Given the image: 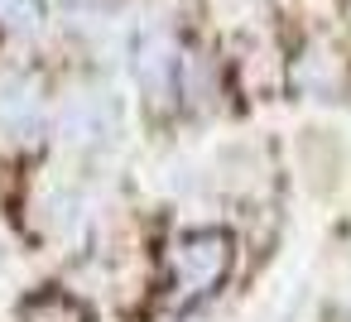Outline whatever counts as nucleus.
Masks as SVG:
<instances>
[{
    "label": "nucleus",
    "instance_id": "f257e3e1",
    "mask_svg": "<svg viewBox=\"0 0 351 322\" xmlns=\"http://www.w3.org/2000/svg\"><path fill=\"white\" fill-rule=\"evenodd\" d=\"M173 298L178 303H193L202 293H212L231 264V240L221 231H193L173 245Z\"/></svg>",
    "mask_w": 351,
    "mask_h": 322
}]
</instances>
